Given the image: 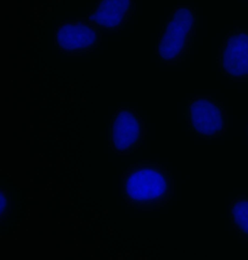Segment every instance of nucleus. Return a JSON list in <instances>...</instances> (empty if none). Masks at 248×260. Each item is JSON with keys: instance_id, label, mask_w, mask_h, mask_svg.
Masks as SVG:
<instances>
[{"instance_id": "39448f33", "label": "nucleus", "mask_w": 248, "mask_h": 260, "mask_svg": "<svg viewBox=\"0 0 248 260\" xmlns=\"http://www.w3.org/2000/svg\"><path fill=\"white\" fill-rule=\"evenodd\" d=\"M143 118L131 108L121 107L111 116L109 146L119 155H130L138 151L146 136Z\"/></svg>"}, {"instance_id": "f257e3e1", "label": "nucleus", "mask_w": 248, "mask_h": 260, "mask_svg": "<svg viewBox=\"0 0 248 260\" xmlns=\"http://www.w3.org/2000/svg\"><path fill=\"white\" fill-rule=\"evenodd\" d=\"M121 197L130 207L156 210L164 208L175 196V179L159 162L130 165L121 175Z\"/></svg>"}, {"instance_id": "20e7f679", "label": "nucleus", "mask_w": 248, "mask_h": 260, "mask_svg": "<svg viewBox=\"0 0 248 260\" xmlns=\"http://www.w3.org/2000/svg\"><path fill=\"white\" fill-rule=\"evenodd\" d=\"M223 77L236 83L248 82V28L236 26L224 37L216 57Z\"/></svg>"}, {"instance_id": "1a4fd4ad", "label": "nucleus", "mask_w": 248, "mask_h": 260, "mask_svg": "<svg viewBox=\"0 0 248 260\" xmlns=\"http://www.w3.org/2000/svg\"><path fill=\"white\" fill-rule=\"evenodd\" d=\"M1 217L3 219V216L8 215V197L7 191L1 192Z\"/></svg>"}, {"instance_id": "6e6552de", "label": "nucleus", "mask_w": 248, "mask_h": 260, "mask_svg": "<svg viewBox=\"0 0 248 260\" xmlns=\"http://www.w3.org/2000/svg\"><path fill=\"white\" fill-rule=\"evenodd\" d=\"M229 222L239 238L248 242V195L235 197L228 207Z\"/></svg>"}, {"instance_id": "f03ea898", "label": "nucleus", "mask_w": 248, "mask_h": 260, "mask_svg": "<svg viewBox=\"0 0 248 260\" xmlns=\"http://www.w3.org/2000/svg\"><path fill=\"white\" fill-rule=\"evenodd\" d=\"M198 25L197 8L190 5L175 7L159 35L156 55L161 63L177 66L185 61L195 44Z\"/></svg>"}, {"instance_id": "0eeeda50", "label": "nucleus", "mask_w": 248, "mask_h": 260, "mask_svg": "<svg viewBox=\"0 0 248 260\" xmlns=\"http://www.w3.org/2000/svg\"><path fill=\"white\" fill-rule=\"evenodd\" d=\"M134 8V0H99L87 21L100 31H117L129 22Z\"/></svg>"}, {"instance_id": "423d86ee", "label": "nucleus", "mask_w": 248, "mask_h": 260, "mask_svg": "<svg viewBox=\"0 0 248 260\" xmlns=\"http://www.w3.org/2000/svg\"><path fill=\"white\" fill-rule=\"evenodd\" d=\"M101 39L100 30L87 20L62 22L55 28L54 34L55 46L69 55L94 51L99 47Z\"/></svg>"}, {"instance_id": "9d476101", "label": "nucleus", "mask_w": 248, "mask_h": 260, "mask_svg": "<svg viewBox=\"0 0 248 260\" xmlns=\"http://www.w3.org/2000/svg\"><path fill=\"white\" fill-rule=\"evenodd\" d=\"M245 133H246V135H247V141H248V121H247V124H246V126H245Z\"/></svg>"}, {"instance_id": "7ed1b4c3", "label": "nucleus", "mask_w": 248, "mask_h": 260, "mask_svg": "<svg viewBox=\"0 0 248 260\" xmlns=\"http://www.w3.org/2000/svg\"><path fill=\"white\" fill-rule=\"evenodd\" d=\"M184 116L189 131L204 141L221 139L229 127L224 103L210 94H197L189 100Z\"/></svg>"}, {"instance_id": "9b49d317", "label": "nucleus", "mask_w": 248, "mask_h": 260, "mask_svg": "<svg viewBox=\"0 0 248 260\" xmlns=\"http://www.w3.org/2000/svg\"><path fill=\"white\" fill-rule=\"evenodd\" d=\"M245 1H246V2H247V3H248V0H245Z\"/></svg>"}]
</instances>
